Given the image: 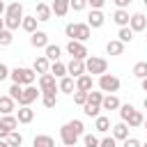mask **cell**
Returning a JSON list of instances; mask_svg holds the SVG:
<instances>
[{
    "label": "cell",
    "instance_id": "6da1fadb",
    "mask_svg": "<svg viewBox=\"0 0 147 147\" xmlns=\"http://www.w3.org/2000/svg\"><path fill=\"white\" fill-rule=\"evenodd\" d=\"M83 131H85V126H83L80 119H71V122L62 124V129H60V140H62V145H64V147H74V145L78 142V138L83 136Z\"/></svg>",
    "mask_w": 147,
    "mask_h": 147
},
{
    "label": "cell",
    "instance_id": "7a4b0ae2",
    "mask_svg": "<svg viewBox=\"0 0 147 147\" xmlns=\"http://www.w3.org/2000/svg\"><path fill=\"white\" fill-rule=\"evenodd\" d=\"M9 78H11V83H14V85L30 87V85H34V80H37V74H34L32 69L16 67V69H11V71H9Z\"/></svg>",
    "mask_w": 147,
    "mask_h": 147
},
{
    "label": "cell",
    "instance_id": "3957f363",
    "mask_svg": "<svg viewBox=\"0 0 147 147\" xmlns=\"http://www.w3.org/2000/svg\"><path fill=\"white\" fill-rule=\"evenodd\" d=\"M64 34L69 37V41H80V44H85V41L90 39L92 30L87 28V23H69V25L64 28Z\"/></svg>",
    "mask_w": 147,
    "mask_h": 147
},
{
    "label": "cell",
    "instance_id": "277c9868",
    "mask_svg": "<svg viewBox=\"0 0 147 147\" xmlns=\"http://www.w3.org/2000/svg\"><path fill=\"white\" fill-rule=\"evenodd\" d=\"M106 71H108V60L96 57V55H90L85 60V74L87 76H103Z\"/></svg>",
    "mask_w": 147,
    "mask_h": 147
},
{
    "label": "cell",
    "instance_id": "5b68a950",
    "mask_svg": "<svg viewBox=\"0 0 147 147\" xmlns=\"http://www.w3.org/2000/svg\"><path fill=\"white\" fill-rule=\"evenodd\" d=\"M119 78L117 76H113V74H103V76H99V90L101 92H108V94H115L117 90H119Z\"/></svg>",
    "mask_w": 147,
    "mask_h": 147
},
{
    "label": "cell",
    "instance_id": "8992f818",
    "mask_svg": "<svg viewBox=\"0 0 147 147\" xmlns=\"http://www.w3.org/2000/svg\"><path fill=\"white\" fill-rule=\"evenodd\" d=\"M16 126H18L16 115H2L0 117V140H7V136L11 131H16Z\"/></svg>",
    "mask_w": 147,
    "mask_h": 147
},
{
    "label": "cell",
    "instance_id": "52a82bcc",
    "mask_svg": "<svg viewBox=\"0 0 147 147\" xmlns=\"http://www.w3.org/2000/svg\"><path fill=\"white\" fill-rule=\"evenodd\" d=\"M67 53L71 55V60H87V48H85V44H80V41H69L67 44Z\"/></svg>",
    "mask_w": 147,
    "mask_h": 147
},
{
    "label": "cell",
    "instance_id": "ba28073f",
    "mask_svg": "<svg viewBox=\"0 0 147 147\" xmlns=\"http://www.w3.org/2000/svg\"><path fill=\"white\" fill-rule=\"evenodd\" d=\"M37 85H39V92H41V94H55V92H57V83H55V78H53L51 74L39 76Z\"/></svg>",
    "mask_w": 147,
    "mask_h": 147
},
{
    "label": "cell",
    "instance_id": "9c48e42d",
    "mask_svg": "<svg viewBox=\"0 0 147 147\" xmlns=\"http://www.w3.org/2000/svg\"><path fill=\"white\" fill-rule=\"evenodd\" d=\"M41 96V92L34 87V85H30V87H23V92H21V96H18V106L23 108V106H30L32 101H37Z\"/></svg>",
    "mask_w": 147,
    "mask_h": 147
},
{
    "label": "cell",
    "instance_id": "30bf717a",
    "mask_svg": "<svg viewBox=\"0 0 147 147\" xmlns=\"http://www.w3.org/2000/svg\"><path fill=\"white\" fill-rule=\"evenodd\" d=\"M67 76H71V78L85 76V62H83V60H71V62L67 64Z\"/></svg>",
    "mask_w": 147,
    "mask_h": 147
},
{
    "label": "cell",
    "instance_id": "8fae6325",
    "mask_svg": "<svg viewBox=\"0 0 147 147\" xmlns=\"http://www.w3.org/2000/svg\"><path fill=\"white\" fill-rule=\"evenodd\" d=\"M129 28H131V32H142V30H147V18H145V14H133V16L129 18Z\"/></svg>",
    "mask_w": 147,
    "mask_h": 147
},
{
    "label": "cell",
    "instance_id": "7c38bea8",
    "mask_svg": "<svg viewBox=\"0 0 147 147\" xmlns=\"http://www.w3.org/2000/svg\"><path fill=\"white\" fill-rule=\"evenodd\" d=\"M30 46H34V48H46V46H48V34H46L44 30H37L34 34H30Z\"/></svg>",
    "mask_w": 147,
    "mask_h": 147
},
{
    "label": "cell",
    "instance_id": "4fadbf2b",
    "mask_svg": "<svg viewBox=\"0 0 147 147\" xmlns=\"http://www.w3.org/2000/svg\"><path fill=\"white\" fill-rule=\"evenodd\" d=\"M32 71L39 74V76H44V74L51 71V62H48L44 55H39V57H34V62H32Z\"/></svg>",
    "mask_w": 147,
    "mask_h": 147
},
{
    "label": "cell",
    "instance_id": "5bb4252c",
    "mask_svg": "<svg viewBox=\"0 0 147 147\" xmlns=\"http://www.w3.org/2000/svg\"><path fill=\"white\" fill-rule=\"evenodd\" d=\"M57 92L74 94V92H76V80H74L71 76H64V78H60V83H57Z\"/></svg>",
    "mask_w": 147,
    "mask_h": 147
},
{
    "label": "cell",
    "instance_id": "9a60e30c",
    "mask_svg": "<svg viewBox=\"0 0 147 147\" xmlns=\"http://www.w3.org/2000/svg\"><path fill=\"white\" fill-rule=\"evenodd\" d=\"M92 85H94V80H92V76H80V78H76V92H85V94H90L92 92Z\"/></svg>",
    "mask_w": 147,
    "mask_h": 147
},
{
    "label": "cell",
    "instance_id": "2e32d148",
    "mask_svg": "<svg viewBox=\"0 0 147 147\" xmlns=\"http://www.w3.org/2000/svg\"><path fill=\"white\" fill-rule=\"evenodd\" d=\"M5 18H23V5L21 2H11V5H7V9H5Z\"/></svg>",
    "mask_w": 147,
    "mask_h": 147
},
{
    "label": "cell",
    "instance_id": "e0dca14e",
    "mask_svg": "<svg viewBox=\"0 0 147 147\" xmlns=\"http://www.w3.org/2000/svg\"><path fill=\"white\" fill-rule=\"evenodd\" d=\"M51 5H46V2H37V14H34V18L37 21H41V23H46V21H51Z\"/></svg>",
    "mask_w": 147,
    "mask_h": 147
},
{
    "label": "cell",
    "instance_id": "ac0fdd59",
    "mask_svg": "<svg viewBox=\"0 0 147 147\" xmlns=\"http://www.w3.org/2000/svg\"><path fill=\"white\" fill-rule=\"evenodd\" d=\"M119 99L115 94H103V101H101V110H119Z\"/></svg>",
    "mask_w": 147,
    "mask_h": 147
},
{
    "label": "cell",
    "instance_id": "d6986e66",
    "mask_svg": "<svg viewBox=\"0 0 147 147\" xmlns=\"http://www.w3.org/2000/svg\"><path fill=\"white\" fill-rule=\"evenodd\" d=\"M16 119H18V124H30V122L34 119V110H32L30 106H23V108H18Z\"/></svg>",
    "mask_w": 147,
    "mask_h": 147
},
{
    "label": "cell",
    "instance_id": "ffe728a7",
    "mask_svg": "<svg viewBox=\"0 0 147 147\" xmlns=\"http://www.w3.org/2000/svg\"><path fill=\"white\" fill-rule=\"evenodd\" d=\"M110 131H113V138H115V140H122V142H124V140L129 138V126H126L124 122H117L115 126H110Z\"/></svg>",
    "mask_w": 147,
    "mask_h": 147
},
{
    "label": "cell",
    "instance_id": "44dd1931",
    "mask_svg": "<svg viewBox=\"0 0 147 147\" xmlns=\"http://www.w3.org/2000/svg\"><path fill=\"white\" fill-rule=\"evenodd\" d=\"M44 51H46V55H44V57H46L51 64H53V62H60V53H62V48H60L57 44H48Z\"/></svg>",
    "mask_w": 147,
    "mask_h": 147
},
{
    "label": "cell",
    "instance_id": "7402d4cb",
    "mask_svg": "<svg viewBox=\"0 0 147 147\" xmlns=\"http://www.w3.org/2000/svg\"><path fill=\"white\" fill-rule=\"evenodd\" d=\"M142 122H145V117H142V113L133 108V110H131V115L126 117V122H124V124H126L129 129H136V126H142Z\"/></svg>",
    "mask_w": 147,
    "mask_h": 147
},
{
    "label": "cell",
    "instance_id": "603a6c76",
    "mask_svg": "<svg viewBox=\"0 0 147 147\" xmlns=\"http://www.w3.org/2000/svg\"><path fill=\"white\" fill-rule=\"evenodd\" d=\"M129 11L126 9H115V14H113V21L119 25V28H129Z\"/></svg>",
    "mask_w": 147,
    "mask_h": 147
},
{
    "label": "cell",
    "instance_id": "cb8c5ba5",
    "mask_svg": "<svg viewBox=\"0 0 147 147\" xmlns=\"http://www.w3.org/2000/svg\"><path fill=\"white\" fill-rule=\"evenodd\" d=\"M103 21H106V16H103L101 11H90V16H87V28H90V30H92V28H101Z\"/></svg>",
    "mask_w": 147,
    "mask_h": 147
},
{
    "label": "cell",
    "instance_id": "d4e9b609",
    "mask_svg": "<svg viewBox=\"0 0 147 147\" xmlns=\"http://www.w3.org/2000/svg\"><path fill=\"white\" fill-rule=\"evenodd\" d=\"M51 11H53L55 16H64V14L69 11V0H55V2L51 5Z\"/></svg>",
    "mask_w": 147,
    "mask_h": 147
},
{
    "label": "cell",
    "instance_id": "484cf974",
    "mask_svg": "<svg viewBox=\"0 0 147 147\" xmlns=\"http://www.w3.org/2000/svg\"><path fill=\"white\" fill-rule=\"evenodd\" d=\"M106 53H108V55H122V53H124V44L117 41V39H110V41L106 44Z\"/></svg>",
    "mask_w": 147,
    "mask_h": 147
},
{
    "label": "cell",
    "instance_id": "4316f807",
    "mask_svg": "<svg viewBox=\"0 0 147 147\" xmlns=\"http://www.w3.org/2000/svg\"><path fill=\"white\" fill-rule=\"evenodd\" d=\"M14 103H16L14 99H9L7 94H2V96H0V113H2V115H11V113H14Z\"/></svg>",
    "mask_w": 147,
    "mask_h": 147
},
{
    "label": "cell",
    "instance_id": "83f0119b",
    "mask_svg": "<svg viewBox=\"0 0 147 147\" xmlns=\"http://www.w3.org/2000/svg\"><path fill=\"white\" fill-rule=\"evenodd\" d=\"M32 147H57L55 145V140L51 138V136H34V140H32Z\"/></svg>",
    "mask_w": 147,
    "mask_h": 147
},
{
    "label": "cell",
    "instance_id": "f1b7e54d",
    "mask_svg": "<svg viewBox=\"0 0 147 147\" xmlns=\"http://www.w3.org/2000/svg\"><path fill=\"white\" fill-rule=\"evenodd\" d=\"M37 23H39V21H37L34 16H23V21H21V28H23L25 32L34 34V32H37Z\"/></svg>",
    "mask_w": 147,
    "mask_h": 147
},
{
    "label": "cell",
    "instance_id": "f546056e",
    "mask_svg": "<svg viewBox=\"0 0 147 147\" xmlns=\"http://www.w3.org/2000/svg\"><path fill=\"white\" fill-rule=\"evenodd\" d=\"M48 74H51L53 78H64V76H67V64H64V62H53Z\"/></svg>",
    "mask_w": 147,
    "mask_h": 147
},
{
    "label": "cell",
    "instance_id": "4dcf8cb0",
    "mask_svg": "<svg viewBox=\"0 0 147 147\" xmlns=\"http://www.w3.org/2000/svg\"><path fill=\"white\" fill-rule=\"evenodd\" d=\"M94 129H96L99 133H108V131H110V119H108L106 115H99V117L94 119Z\"/></svg>",
    "mask_w": 147,
    "mask_h": 147
},
{
    "label": "cell",
    "instance_id": "1f68e13d",
    "mask_svg": "<svg viewBox=\"0 0 147 147\" xmlns=\"http://www.w3.org/2000/svg\"><path fill=\"white\" fill-rule=\"evenodd\" d=\"M131 74H133L136 78L145 80V78H147V62H145V60H142V62H136V64H133V71H131Z\"/></svg>",
    "mask_w": 147,
    "mask_h": 147
},
{
    "label": "cell",
    "instance_id": "d6a6232c",
    "mask_svg": "<svg viewBox=\"0 0 147 147\" xmlns=\"http://www.w3.org/2000/svg\"><path fill=\"white\" fill-rule=\"evenodd\" d=\"M7 145H9V147H21V145H23V136H21L18 131H11V133L7 136Z\"/></svg>",
    "mask_w": 147,
    "mask_h": 147
},
{
    "label": "cell",
    "instance_id": "836d02e7",
    "mask_svg": "<svg viewBox=\"0 0 147 147\" xmlns=\"http://www.w3.org/2000/svg\"><path fill=\"white\" fill-rule=\"evenodd\" d=\"M133 39V32H131V28H119V32H117V41H122V44H129Z\"/></svg>",
    "mask_w": 147,
    "mask_h": 147
},
{
    "label": "cell",
    "instance_id": "e575fe53",
    "mask_svg": "<svg viewBox=\"0 0 147 147\" xmlns=\"http://www.w3.org/2000/svg\"><path fill=\"white\" fill-rule=\"evenodd\" d=\"M101 101H103V92H90L85 103H92V106H101Z\"/></svg>",
    "mask_w": 147,
    "mask_h": 147
},
{
    "label": "cell",
    "instance_id": "d590c367",
    "mask_svg": "<svg viewBox=\"0 0 147 147\" xmlns=\"http://www.w3.org/2000/svg\"><path fill=\"white\" fill-rule=\"evenodd\" d=\"M99 110H101V106H92V103H85V106H83V113H85L87 117H94V119L99 117Z\"/></svg>",
    "mask_w": 147,
    "mask_h": 147
},
{
    "label": "cell",
    "instance_id": "8d00e7d4",
    "mask_svg": "<svg viewBox=\"0 0 147 147\" xmlns=\"http://www.w3.org/2000/svg\"><path fill=\"white\" fill-rule=\"evenodd\" d=\"M41 103H44L46 108H55V103H57V94H41Z\"/></svg>",
    "mask_w": 147,
    "mask_h": 147
},
{
    "label": "cell",
    "instance_id": "74e56055",
    "mask_svg": "<svg viewBox=\"0 0 147 147\" xmlns=\"http://www.w3.org/2000/svg\"><path fill=\"white\" fill-rule=\"evenodd\" d=\"M83 142H85V147H99V138L96 136H92V133H87V136H83Z\"/></svg>",
    "mask_w": 147,
    "mask_h": 147
},
{
    "label": "cell",
    "instance_id": "f35d334b",
    "mask_svg": "<svg viewBox=\"0 0 147 147\" xmlns=\"http://www.w3.org/2000/svg\"><path fill=\"white\" fill-rule=\"evenodd\" d=\"M11 41H14V34H11L9 30H2V32H0V46H9Z\"/></svg>",
    "mask_w": 147,
    "mask_h": 147
},
{
    "label": "cell",
    "instance_id": "ab89813d",
    "mask_svg": "<svg viewBox=\"0 0 147 147\" xmlns=\"http://www.w3.org/2000/svg\"><path fill=\"white\" fill-rule=\"evenodd\" d=\"M21 92H23V87H21V85H14V83H11V87H9V94H7V96H9V99H14V101H18Z\"/></svg>",
    "mask_w": 147,
    "mask_h": 147
},
{
    "label": "cell",
    "instance_id": "60d3db41",
    "mask_svg": "<svg viewBox=\"0 0 147 147\" xmlns=\"http://www.w3.org/2000/svg\"><path fill=\"white\" fill-rule=\"evenodd\" d=\"M131 110H133L131 103H122V106H119V117H122V122H126V117L131 115Z\"/></svg>",
    "mask_w": 147,
    "mask_h": 147
},
{
    "label": "cell",
    "instance_id": "b9f144b4",
    "mask_svg": "<svg viewBox=\"0 0 147 147\" xmlns=\"http://www.w3.org/2000/svg\"><path fill=\"white\" fill-rule=\"evenodd\" d=\"M85 7H87L85 0H71V2H69V9H74V11H83Z\"/></svg>",
    "mask_w": 147,
    "mask_h": 147
},
{
    "label": "cell",
    "instance_id": "7bdbcfd3",
    "mask_svg": "<svg viewBox=\"0 0 147 147\" xmlns=\"http://www.w3.org/2000/svg\"><path fill=\"white\" fill-rule=\"evenodd\" d=\"M85 101H87V94L85 92H74V103L76 106H85Z\"/></svg>",
    "mask_w": 147,
    "mask_h": 147
},
{
    "label": "cell",
    "instance_id": "ee69618b",
    "mask_svg": "<svg viewBox=\"0 0 147 147\" xmlns=\"http://www.w3.org/2000/svg\"><path fill=\"white\" fill-rule=\"evenodd\" d=\"M99 147H117V140H115L113 136H106V138L99 142Z\"/></svg>",
    "mask_w": 147,
    "mask_h": 147
},
{
    "label": "cell",
    "instance_id": "f6af8a7d",
    "mask_svg": "<svg viewBox=\"0 0 147 147\" xmlns=\"http://www.w3.org/2000/svg\"><path fill=\"white\" fill-rule=\"evenodd\" d=\"M122 147H142V142L136 140V138H126V140L122 142Z\"/></svg>",
    "mask_w": 147,
    "mask_h": 147
},
{
    "label": "cell",
    "instance_id": "bcb514c9",
    "mask_svg": "<svg viewBox=\"0 0 147 147\" xmlns=\"http://www.w3.org/2000/svg\"><path fill=\"white\" fill-rule=\"evenodd\" d=\"M7 76H9V69H7V64H2V62H0V80H5Z\"/></svg>",
    "mask_w": 147,
    "mask_h": 147
},
{
    "label": "cell",
    "instance_id": "7dc6e473",
    "mask_svg": "<svg viewBox=\"0 0 147 147\" xmlns=\"http://www.w3.org/2000/svg\"><path fill=\"white\" fill-rule=\"evenodd\" d=\"M129 2H131V0H115L117 9H126V7H129Z\"/></svg>",
    "mask_w": 147,
    "mask_h": 147
},
{
    "label": "cell",
    "instance_id": "c3c4849f",
    "mask_svg": "<svg viewBox=\"0 0 147 147\" xmlns=\"http://www.w3.org/2000/svg\"><path fill=\"white\" fill-rule=\"evenodd\" d=\"M5 9H7V5H5V2H2V0H0V16H2V14H5Z\"/></svg>",
    "mask_w": 147,
    "mask_h": 147
},
{
    "label": "cell",
    "instance_id": "681fc988",
    "mask_svg": "<svg viewBox=\"0 0 147 147\" xmlns=\"http://www.w3.org/2000/svg\"><path fill=\"white\" fill-rule=\"evenodd\" d=\"M5 30V18H0V32Z\"/></svg>",
    "mask_w": 147,
    "mask_h": 147
},
{
    "label": "cell",
    "instance_id": "f907efd6",
    "mask_svg": "<svg viewBox=\"0 0 147 147\" xmlns=\"http://www.w3.org/2000/svg\"><path fill=\"white\" fill-rule=\"evenodd\" d=\"M0 147H9V145H7V140H0Z\"/></svg>",
    "mask_w": 147,
    "mask_h": 147
},
{
    "label": "cell",
    "instance_id": "816d5d0a",
    "mask_svg": "<svg viewBox=\"0 0 147 147\" xmlns=\"http://www.w3.org/2000/svg\"><path fill=\"white\" fill-rule=\"evenodd\" d=\"M142 90H145V92H147V78H145V80H142Z\"/></svg>",
    "mask_w": 147,
    "mask_h": 147
},
{
    "label": "cell",
    "instance_id": "f5cc1de1",
    "mask_svg": "<svg viewBox=\"0 0 147 147\" xmlns=\"http://www.w3.org/2000/svg\"><path fill=\"white\" fill-rule=\"evenodd\" d=\"M142 106H145V110H147V96H145V101H142Z\"/></svg>",
    "mask_w": 147,
    "mask_h": 147
},
{
    "label": "cell",
    "instance_id": "db71d44e",
    "mask_svg": "<svg viewBox=\"0 0 147 147\" xmlns=\"http://www.w3.org/2000/svg\"><path fill=\"white\" fill-rule=\"evenodd\" d=\"M142 124H145V129H147V119H145V122H142Z\"/></svg>",
    "mask_w": 147,
    "mask_h": 147
},
{
    "label": "cell",
    "instance_id": "11a10c76",
    "mask_svg": "<svg viewBox=\"0 0 147 147\" xmlns=\"http://www.w3.org/2000/svg\"><path fill=\"white\" fill-rule=\"evenodd\" d=\"M145 7H147V0H145Z\"/></svg>",
    "mask_w": 147,
    "mask_h": 147
},
{
    "label": "cell",
    "instance_id": "9f6ffc18",
    "mask_svg": "<svg viewBox=\"0 0 147 147\" xmlns=\"http://www.w3.org/2000/svg\"><path fill=\"white\" fill-rule=\"evenodd\" d=\"M142 147H147V142H145V145H142Z\"/></svg>",
    "mask_w": 147,
    "mask_h": 147
},
{
    "label": "cell",
    "instance_id": "6f0895ef",
    "mask_svg": "<svg viewBox=\"0 0 147 147\" xmlns=\"http://www.w3.org/2000/svg\"><path fill=\"white\" fill-rule=\"evenodd\" d=\"M62 147H64V145H62Z\"/></svg>",
    "mask_w": 147,
    "mask_h": 147
}]
</instances>
